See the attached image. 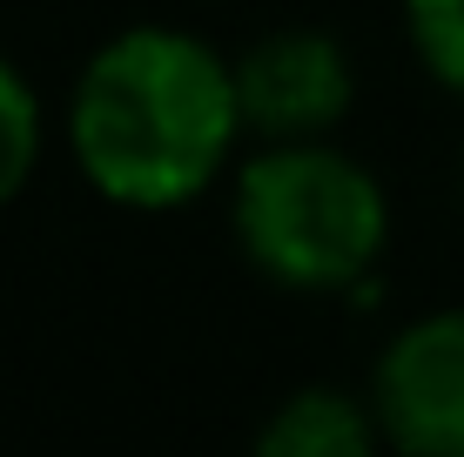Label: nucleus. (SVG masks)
Listing matches in <instances>:
<instances>
[{
	"label": "nucleus",
	"mask_w": 464,
	"mask_h": 457,
	"mask_svg": "<svg viewBox=\"0 0 464 457\" xmlns=\"http://www.w3.org/2000/svg\"><path fill=\"white\" fill-rule=\"evenodd\" d=\"M243 135L236 61L162 21L108 34L68 101V148L82 182L135 215H169L216 188L236 168Z\"/></svg>",
	"instance_id": "nucleus-1"
},
{
	"label": "nucleus",
	"mask_w": 464,
	"mask_h": 457,
	"mask_svg": "<svg viewBox=\"0 0 464 457\" xmlns=\"http://www.w3.org/2000/svg\"><path fill=\"white\" fill-rule=\"evenodd\" d=\"M229 223L256 276L330 296L371 282L391 243V202L330 135L256 141L229 168Z\"/></svg>",
	"instance_id": "nucleus-2"
},
{
	"label": "nucleus",
	"mask_w": 464,
	"mask_h": 457,
	"mask_svg": "<svg viewBox=\"0 0 464 457\" xmlns=\"http://www.w3.org/2000/svg\"><path fill=\"white\" fill-rule=\"evenodd\" d=\"M236 101L256 141H316L357 101V68L324 27H269L236 54Z\"/></svg>",
	"instance_id": "nucleus-3"
},
{
	"label": "nucleus",
	"mask_w": 464,
	"mask_h": 457,
	"mask_svg": "<svg viewBox=\"0 0 464 457\" xmlns=\"http://www.w3.org/2000/svg\"><path fill=\"white\" fill-rule=\"evenodd\" d=\"M371 404L383 444L411 457H464V309H430L383 343Z\"/></svg>",
	"instance_id": "nucleus-4"
},
{
	"label": "nucleus",
	"mask_w": 464,
	"mask_h": 457,
	"mask_svg": "<svg viewBox=\"0 0 464 457\" xmlns=\"http://www.w3.org/2000/svg\"><path fill=\"white\" fill-rule=\"evenodd\" d=\"M377 444H383V424H377L371 390L350 397L337 384L290 390L263 417V431H256V451L263 457H371Z\"/></svg>",
	"instance_id": "nucleus-5"
},
{
	"label": "nucleus",
	"mask_w": 464,
	"mask_h": 457,
	"mask_svg": "<svg viewBox=\"0 0 464 457\" xmlns=\"http://www.w3.org/2000/svg\"><path fill=\"white\" fill-rule=\"evenodd\" d=\"M47 148V115H41V94L27 88V74L0 54V209L34 182Z\"/></svg>",
	"instance_id": "nucleus-6"
},
{
	"label": "nucleus",
	"mask_w": 464,
	"mask_h": 457,
	"mask_svg": "<svg viewBox=\"0 0 464 457\" xmlns=\"http://www.w3.org/2000/svg\"><path fill=\"white\" fill-rule=\"evenodd\" d=\"M404 34L430 81L464 101V0H404Z\"/></svg>",
	"instance_id": "nucleus-7"
},
{
	"label": "nucleus",
	"mask_w": 464,
	"mask_h": 457,
	"mask_svg": "<svg viewBox=\"0 0 464 457\" xmlns=\"http://www.w3.org/2000/svg\"><path fill=\"white\" fill-rule=\"evenodd\" d=\"M458 188H464V162H458Z\"/></svg>",
	"instance_id": "nucleus-8"
}]
</instances>
